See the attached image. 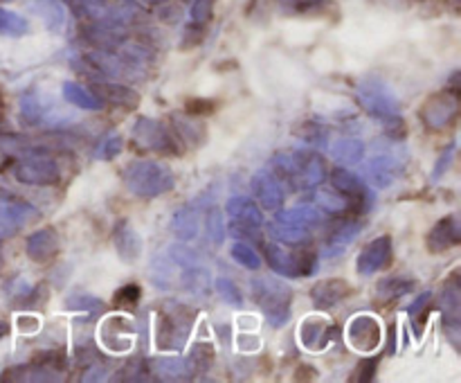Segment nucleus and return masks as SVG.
<instances>
[{"label":"nucleus","mask_w":461,"mask_h":383,"mask_svg":"<svg viewBox=\"0 0 461 383\" xmlns=\"http://www.w3.org/2000/svg\"><path fill=\"white\" fill-rule=\"evenodd\" d=\"M32 288L34 287H32L25 278L9 279L7 296H12V300H21V305H25V300L30 297V293H32Z\"/></svg>","instance_id":"51"},{"label":"nucleus","mask_w":461,"mask_h":383,"mask_svg":"<svg viewBox=\"0 0 461 383\" xmlns=\"http://www.w3.org/2000/svg\"><path fill=\"white\" fill-rule=\"evenodd\" d=\"M178 284L183 291L192 293V296H205L210 291L212 275L205 266H194V269H178Z\"/></svg>","instance_id":"31"},{"label":"nucleus","mask_w":461,"mask_h":383,"mask_svg":"<svg viewBox=\"0 0 461 383\" xmlns=\"http://www.w3.org/2000/svg\"><path fill=\"white\" fill-rule=\"evenodd\" d=\"M365 151V142L360 138H338L336 142L331 144V156L336 158V162L345 167H356L363 162Z\"/></svg>","instance_id":"30"},{"label":"nucleus","mask_w":461,"mask_h":383,"mask_svg":"<svg viewBox=\"0 0 461 383\" xmlns=\"http://www.w3.org/2000/svg\"><path fill=\"white\" fill-rule=\"evenodd\" d=\"M340 329L322 318H306L300 324V341L309 351H322L338 338Z\"/></svg>","instance_id":"18"},{"label":"nucleus","mask_w":461,"mask_h":383,"mask_svg":"<svg viewBox=\"0 0 461 383\" xmlns=\"http://www.w3.org/2000/svg\"><path fill=\"white\" fill-rule=\"evenodd\" d=\"M131 138H133L135 147H140L142 151L176 153V156L183 153V144H180L174 129L162 120H153V117H138L133 129H131Z\"/></svg>","instance_id":"6"},{"label":"nucleus","mask_w":461,"mask_h":383,"mask_svg":"<svg viewBox=\"0 0 461 383\" xmlns=\"http://www.w3.org/2000/svg\"><path fill=\"white\" fill-rule=\"evenodd\" d=\"M214 359H216L214 345H210V342H205V341L194 342L192 350H189V354H187V360H189V365H192L194 374L210 372V368L214 365Z\"/></svg>","instance_id":"37"},{"label":"nucleus","mask_w":461,"mask_h":383,"mask_svg":"<svg viewBox=\"0 0 461 383\" xmlns=\"http://www.w3.org/2000/svg\"><path fill=\"white\" fill-rule=\"evenodd\" d=\"M266 264L275 270L277 275L288 279L297 278H309L318 270V252L306 248L302 243V248L297 246L295 251L286 246H279V243H266L264 246Z\"/></svg>","instance_id":"4"},{"label":"nucleus","mask_w":461,"mask_h":383,"mask_svg":"<svg viewBox=\"0 0 461 383\" xmlns=\"http://www.w3.org/2000/svg\"><path fill=\"white\" fill-rule=\"evenodd\" d=\"M169 260L174 261L176 269H194V266H201L203 260L196 251H192L189 246H185V242L174 243L169 248Z\"/></svg>","instance_id":"45"},{"label":"nucleus","mask_w":461,"mask_h":383,"mask_svg":"<svg viewBox=\"0 0 461 383\" xmlns=\"http://www.w3.org/2000/svg\"><path fill=\"white\" fill-rule=\"evenodd\" d=\"M140 297H142V288H140V284L129 282V284H124V287L117 288L115 296H113V305L120 306V309L133 311V309H138Z\"/></svg>","instance_id":"43"},{"label":"nucleus","mask_w":461,"mask_h":383,"mask_svg":"<svg viewBox=\"0 0 461 383\" xmlns=\"http://www.w3.org/2000/svg\"><path fill=\"white\" fill-rule=\"evenodd\" d=\"M363 228H365V223L358 219H347L345 223L338 225V228L331 233V237L327 239L324 257H329V260H331V257L342 255V252H345L347 248H349L351 243L360 237Z\"/></svg>","instance_id":"26"},{"label":"nucleus","mask_w":461,"mask_h":383,"mask_svg":"<svg viewBox=\"0 0 461 383\" xmlns=\"http://www.w3.org/2000/svg\"><path fill=\"white\" fill-rule=\"evenodd\" d=\"M126 189L138 198H158L176 187V176L160 160H131L122 169Z\"/></svg>","instance_id":"1"},{"label":"nucleus","mask_w":461,"mask_h":383,"mask_svg":"<svg viewBox=\"0 0 461 383\" xmlns=\"http://www.w3.org/2000/svg\"><path fill=\"white\" fill-rule=\"evenodd\" d=\"M14 178L23 185L50 187L61 180V167L52 156H27L14 162Z\"/></svg>","instance_id":"7"},{"label":"nucleus","mask_w":461,"mask_h":383,"mask_svg":"<svg viewBox=\"0 0 461 383\" xmlns=\"http://www.w3.org/2000/svg\"><path fill=\"white\" fill-rule=\"evenodd\" d=\"M457 113H459V93L457 90L448 88L432 95V97L421 106L419 115H421V122L428 126V129L441 131L448 124H453Z\"/></svg>","instance_id":"8"},{"label":"nucleus","mask_w":461,"mask_h":383,"mask_svg":"<svg viewBox=\"0 0 461 383\" xmlns=\"http://www.w3.org/2000/svg\"><path fill=\"white\" fill-rule=\"evenodd\" d=\"M212 12H214V0H189V25L205 30Z\"/></svg>","instance_id":"46"},{"label":"nucleus","mask_w":461,"mask_h":383,"mask_svg":"<svg viewBox=\"0 0 461 383\" xmlns=\"http://www.w3.org/2000/svg\"><path fill=\"white\" fill-rule=\"evenodd\" d=\"M0 264H3V252H0Z\"/></svg>","instance_id":"60"},{"label":"nucleus","mask_w":461,"mask_h":383,"mask_svg":"<svg viewBox=\"0 0 461 383\" xmlns=\"http://www.w3.org/2000/svg\"><path fill=\"white\" fill-rule=\"evenodd\" d=\"M171 129H174L180 144H185V147L196 149L201 147L207 138V129L205 124H203V120L189 115V113H174V115H171Z\"/></svg>","instance_id":"22"},{"label":"nucleus","mask_w":461,"mask_h":383,"mask_svg":"<svg viewBox=\"0 0 461 383\" xmlns=\"http://www.w3.org/2000/svg\"><path fill=\"white\" fill-rule=\"evenodd\" d=\"M216 293L223 297V302H228L230 306H243V293L237 284L232 282L230 278H216L214 282Z\"/></svg>","instance_id":"47"},{"label":"nucleus","mask_w":461,"mask_h":383,"mask_svg":"<svg viewBox=\"0 0 461 383\" xmlns=\"http://www.w3.org/2000/svg\"><path fill=\"white\" fill-rule=\"evenodd\" d=\"M151 368H149V360L142 356H133L131 360H126L124 368L120 369L117 378L120 381H149L151 378Z\"/></svg>","instance_id":"41"},{"label":"nucleus","mask_w":461,"mask_h":383,"mask_svg":"<svg viewBox=\"0 0 461 383\" xmlns=\"http://www.w3.org/2000/svg\"><path fill=\"white\" fill-rule=\"evenodd\" d=\"M61 251V237L54 228H41L32 233L25 242V252L36 264H48Z\"/></svg>","instance_id":"19"},{"label":"nucleus","mask_w":461,"mask_h":383,"mask_svg":"<svg viewBox=\"0 0 461 383\" xmlns=\"http://www.w3.org/2000/svg\"><path fill=\"white\" fill-rule=\"evenodd\" d=\"M401 171H403V160H399L394 153H378L365 165L363 174L374 189H387L396 183Z\"/></svg>","instance_id":"15"},{"label":"nucleus","mask_w":461,"mask_h":383,"mask_svg":"<svg viewBox=\"0 0 461 383\" xmlns=\"http://www.w3.org/2000/svg\"><path fill=\"white\" fill-rule=\"evenodd\" d=\"M279 216H286V219L297 221L302 225H309V228H315V225L324 223V214L320 207L315 205H295L291 210H277Z\"/></svg>","instance_id":"39"},{"label":"nucleus","mask_w":461,"mask_h":383,"mask_svg":"<svg viewBox=\"0 0 461 383\" xmlns=\"http://www.w3.org/2000/svg\"><path fill=\"white\" fill-rule=\"evenodd\" d=\"M205 230H207V237L214 246H223L225 237H228V223H225V216L223 210L216 205L207 207V214H205Z\"/></svg>","instance_id":"38"},{"label":"nucleus","mask_w":461,"mask_h":383,"mask_svg":"<svg viewBox=\"0 0 461 383\" xmlns=\"http://www.w3.org/2000/svg\"><path fill=\"white\" fill-rule=\"evenodd\" d=\"M230 255H232V260L237 261L239 266H243V269H248V270L261 269V257H259V252L252 248V243L237 242L232 246V251H230Z\"/></svg>","instance_id":"42"},{"label":"nucleus","mask_w":461,"mask_h":383,"mask_svg":"<svg viewBox=\"0 0 461 383\" xmlns=\"http://www.w3.org/2000/svg\"><path fill=\"white\" fill-rule=\"evenodd\" d=\"M252 192H255L259 207L268 212L282 210L284 205V185L275 176L273 169H259L252 176Z\"/></svg>","instance_id":"16"},{"label":"nucleus","mask_w":461,"mask_h":383,"mask_svg":"<svg viewBox=\"0 0 461 383\" xmlns=\"http://www.w3.org/2000/svg\"><path fill=\"white\" fill-rule=\"evenodd\" d=\"M225 212L232 216V221H239V223L259 225V228L264 225V214H261V207L248 196L230 198V201L225 203Z\"/></svg>","instance_id":"28"},{"label":"nucleus","mask_w":461,"mask_h":383,"mask_svg":"<svg viewBox=\"0 0 461 383\" xmlns=\"http://www.w3.org/2000/svg\"><path fill=\"white\" fill-rule=\"evenodd\" d=\"M153 377L162 378V381H189L194 378V369L187 359L183 356H158V359L149 360Z\"/></svg>","instance_id":"23"},{"label":"nucleus","mask_w":461,"mask_h":383,"mask_svg":"<svg viewBox=\"0 0 461 383\" xmlns=\"http://www.w3.org/2000/svg\"><path fill=\"white\" fill-rule=\"evenodd\" d=\"M9 198H14V194H12V192H7V189L0 187V203H3V201H9Z\"/></svg>","instance_id":"59"},{"label":"nucleus","mask_w":461,"mask_h":383,"mask_svg":"<svg viewBox=\"0 0 461 383\" xmlns=\"http://www.w3.org/2000/svg\"><path fill=\"white\" fill-rule=\"evenodd\" d=\"M16 327H18V332L25 333V336H32V333L39 332L41 323H39V318H34V315H21V318L16 320Z\"/></svg>","instance_id":"55"},{"label":"nucleus","mask_w":461,"mask_h":383,"mask_svg":"<svg viewBox=\"0 0 461 383\" xmlns=\"http://www.w3.org/2000/svg\"><path fill=\"white\" fill-rule=\"evenodd\" d=\"M198 230H201V216L194 205H185L171 216V233L180 239V242H192L198 237Z\"/></svg>","instance_id":"27"},{"label":"nucleus","mask_w":461,"mask_h":383,"mask_svg":"<svg viewBox=\"0 0 461 383\" xmlns=\"http://www.w3.org/2000/svg\"><path fill=\"white\" fill-rule=\"evenodd\" d=\"M286 7L295 14H311V12H322L329 5V0H284Z\"/></svg>","instance_id":"50"},{"label":"nucleus","mask_w":461,"mask_h":383,"mask_svg":"<svg viewBox=\"0 0 461 383\" xmlns=\"http://www.w3.org/2000/svg\"><path fill=\"white\" fill-rule=\"evenodd\" d=\"M196 311L183 302L169 300L160 306L156 315V350L183 351L192 333Z\"/></svg>","instance_id":"2"},{"label":"nucleus","mask_w":461,"mask_h":383,"mask_svg":"<svg viewBox=\"0 0 461 383\" xmlns=\"http://www.w3.org/2000/svg\"><path fill=\"white\" fill-rule=\"evenodd\" d=\"M122 147H124V138H122V133L111 131V133H106L102 140H99L97 149H95V158H97V160H113V158L120 156Z\"/></svg>","instance_id":"44"},{"label":"nucleus","mask_w":461,"mask_h":383,"mask_svg":"<svg viewBox=\"0 0 461 383\" xmlns=\"http://www.w3.org/2000/svg\"><path fill=\"white\" fill-rule=\"evenodd\" d=\"M237 345H239V350L246 351V354H248V351L259 350V347H261V341H259V338L255 336V333H243V336H239Z\"/></svg>","instance_id":"56"},{"label":"nucleus","mask_w":461,"mask_h":383,"mask_svg":"<svg viewBox=\"0 0 461 383\" xmlns=\"http://www.w3.org/2000/svg\"><path fill=\"white\" fill-rule=\"evenodd\" d=\"M34 9L41 18L45 21V25L52 32H61L66 25V9L59 0H34Z\"/></svg>","instance_id":"35"},{"label":"nucleus","mask_w":461,"mask_h":383,"mask_svg":"<svg viewBox=\"0 0 461 383\" xmlns=\"http://www.w3.org/2000/svg\"><path fill=\"white\" fill-rule=\"evenodd\" d=\"M34 219H39V212L23 198L14 196L9 201H3L0 203V242L12 239L23 225Z\"/></svg>","instance_id":"12"},{"label":"nucleus","mask_w":461,"mask_h":383,"mask_svg":"<svg viewBox=\"0 0 461 383\" xmlns=\"http://www.w3.org/2000/svg\"><path fill=\"white\" fill-rule=\"evenodd\" d=\"M376 368H378V356L374 359H363L354 369V381L358 383H367L376 377Z\"/></svg>","instance_id":"49"},{"label":"nucleus","mask_w":461,"mask_h":383,"mask_svg":"<svg viewBox=\"0 0 461 383\" xmlns=\"http://www.w3.org/2000/svg\"><path fill=\"white\" fill-rule=\"evenodd\" d=\"M66 306L72 311H79V314H86V320H95L97 315L104 314V302L84 291L72 293V296L68 297Z\"/></svg>","instance_id":"36"},{"label":"nucleus","mask_w":461,"mask_h":383,"mask_svg":"<svg viewBox=\"0 0 461 383\" xmlns=\"http://www.w3.org/2000/svg\"><path fill=\"white\" fill-rule=\"evenodd\" d=\"M315 207H320L322 212H329V214H345L347 210H351V201L342 192H338L336 187L329 189L318 185L313 194Z\"/></svg>","instance_id":"32"},{"label":"nucleus","mask_w":461,"mask_h":383,"mask_svg":"<svg viewBox=\"0 0 461 383\" xmlns=\"http://www.w3.org/2000/svg\"><path fill=\"white\" fill-rule=\"evenodd\" d=\"M140 3L149 5V7H165V5H169L171 0H140Z\"/></svg>","instance_id":"57"},{"label":"nucleus","mask_w":461,"mask_h":383,"mask_svg":"<svg viewBox=\"0 0 461 383\" xmlns=\"http://www.w3.org/2000/svg\"><path fill=\"white\" fill-rule=\"evenodd\" d=\"M268 234L273 239L282 243H295V246H302L311 239V228L309 225H302L297 221L286 219V216H279L275 212V219L268 223Z\"/></svg>","instance_id":"25"},{"label":"nucleus","mask_w":461,"mask_h":383,"mask_svg":"<svg viewBox=\"0 0 461 383\" xmlns=\"http://www.w3.org/2000/svg\"><path fill=\"white\" fill-rule=\"evenodd\" d=\"M417 282L412 278H385L376 284V300L378 302H394L399 297L408 296L410 291H414Z\"/></svg>","instance_id":"33"},{"label":"nucleus","mask_w":461,"mask_h":383,"mask_svg":"<svg viewBox=\"0 0 461 383\" xmlns=\"http://www.w3.org/2000/svg\"><path fill=\"white\" fill-rule=\"evenodd\" d=\"M133 333L135 327L126 315H108L99 324V341L111 354H126L133 350Z\"/></svg>","instance_id":"11"},{"label":"nucleus","mask_w":461,"mask_h":383,"mask_svg":"<svg viewBox=\"0 0 461 383\" xmlns=\"http://www.w3.org/2000/svg\"><path fill=\"white\" fill-rule=\"evenodd\" d=\"M356 99L360 106L376 120H387V117L401 115V102L390 88L385 79L381 77H365L356 86Z\"/></svg>","instance_id":"5"},{"label":"nucleus","mask_w":461,"mask_h":383,"mask_svg":"<svg viewBox=\"0 0 461 383\" xmlns=\"http://www.w3.org/2000/svg\"><path fill=\"white\" fill-rule=\"evenodd\" d=\"M351 293H354V288L345 279H322V282H315L311 287V300H313L315 309L327 311L345 302Z\"/></svg>","instance_id":"20"},{"label":"nucleus","mask_w":461,"mask_h":383,"mask_svg":"<svg viewBox=\"0 0 461 383\" xmlns=\"http://www.w3.org/2000/svg\"><path fill=\"white\" fill-rule=\"evenodd\" d=\"M50 99H45V95L41 90L32 88L27 93H23L21 104H18V111H21V120L27 126H41L48 124V113H50Z\"/></svg>","instance_id":"24"},{"label":"nucleus","mask_w":461,"mask_h":383,"mask_svg":"<svg viewBox=\"0 0 461 383\" xmlns=\"http://www.w3.org/2000/svg\"><path fill=\"white\" fill-rule=\"evenodd\" d=\"M430 300H432V291L421 293V296H417V300L410 302V305L405 306V314H408L412 320H417L419 315H421V311H426V306L430 305Z\"/></svg>","instance_id":"54"},{"label":"nucleus","mask_w":461,"mask_h":383,"mask_svg":"<svg viewBox=\"0 0 461 383\" xmlns=\"http://www.w3.org/2000/svg\"><path fill=\"white\" fill-rule=\"evenodd\" d=\"M30 32V23L23 18L21 14L9 12V9L0 7V34L3 36H25Z\"/></svg>","instance_id":"40"},{"label":"nucleus","mask_w":461,"mask_h":383,"mask_svg":"<svg viewBox=\"0 0 461 383\" xmlns=\"http://www.w3.org/2000/svg\"><path fill=\"white\" fill-rule=\"evenodd\" d=\"M216 104L214 99H187V106H185V113L194 117H205L210 113H214Z\"/></svg>","instance_id":"52"},{"label":"nucleus","mask_w":461,"mask_h":383,"mask_svg":"<svg viewBox=\"0 0 461 383\" xmlns=\"http://www.w3.org/2000/svg\"><path fill=\"white\" fill-rule=\"evenodd\" d=\"M84 72L88 75L90 90H93V93L97 95L104 104L111 102V104H115V106L126 108V111H131V108H135L140 104V95L135 93L133 88H129L126 84H122V81L108 79V77L99 75L97 70H93V68H88V66L84 68Z\"/></svg>","instance_id":"9"},{"label":"nucleus","mask_w":461,"mask_h":383,"mask_svg":"<svg viewBox=\"0 0 461 383\" xmlns=\"http://www.w3.org/2000/svg\"><path fill=\"white\" fill-rule=\"evenodd\" d=\"M331 178V185L338 189V192L345 194L351 201V210L354 212H367L372 207V194L365 187L363 180L349 171L347 167H336V169L329 174Z\"/></svg>","instance_id":"13"},{"label":"nucleus","mask_w":461,"mask_h":383,"mask_svg":"<svg viewBox=\"0 0 461 383\" xmlns=\"http://www.w3.org/2000/svg\"><path fill=\"white\" fill-rule=\"evenodd\" d=\"M459 239H461V233H459L457 216L448 214L432 225V230L426 237V246L430 252H444L448 251V248L457 246Z\"/></svg>","instance_id":"21"},{"label":"nucleus","mask_w":461,"mask_h":383,"mask_svg":"<svg viewBox=\"0 0 461 383\" xmlns=\"http://www.w3.org/2000/svg\"><path fill=\"white\" fill-rule=\"evenodd\" d=\"M347 341L360 354H372L383 342V327L374 315L360 314L347 324Z\"/></svg>","instance_id":"10"},{"label":"nucleus","mask_w":461,"mask_h":383,"mask_svg":"<svg viewBox=\"0 0 461 383\" xmlns=\"http://www.w3.org/2000/svg\"><path fill=\"white\" fill-rule=\"evenodd\" d=\"M455 151H457V142H450L448 147L444 149V151L439 153V158H437V162H435V169H432V180H439L441 176L446 174V171H448V167H450V162H453V158H455Z\"/></svg>","instance_id":"48"},{"label":"nucleus","mask_w":461,"mask_h":383,"mask_svg":"<svg viewBox=\"0 0 461 383\" xmlns=\"http://www.w3.org/2000/svg\"><path fill=\"white\" fill-rule=\"evenodd\" d=\"M9 333V323H5L3 318H0V341H3L5 336H7Z\"/></svg>","instance_id":"58"},{"label":"nucleus","mask_w":461,"mask_h":383,"mask_svg":"<svg viewBox=\"0 0 461 383\" xmlns=\"http://www.w3.org/2000/svg\"><path fill=\"white\" fill-rule=\"evenodd\" d=\"M250 296L264 311L270 327L279 329L291 320L293 288L286 282L275 278H255L250 282Z\"/></svg>","instance_id":"3"},{"label":"nucleus","mask_w":461,"mask_h":383,"mask_svg":"<svg viewBox=\"0 0 461 383\" xmlns=\"http://www.w3.org/2000/svg\"><path fill=\"white\" fill-rule=\"evenodd\" d=\"M108 378V368L102 360H95V363L86 365L84 374H81V381H106Z\"/></svg>","instance_id":"53"},{"label":"nucleus","mask_w":461,"mask_h":383,"mask_svg":"<svg viewBox=\"0 0 461 383\" xmlns=\"http://www.w3.org/2000/svg\"><path fill=\"white\" fill-rule=\"evenodd\" d=\"M392 261V237L390 234H381L374 242H369L367 246L360 251L358 260H356V269L363 278H372V275L381 273L383 269H387Z\"/></svg>","instance_id":"14"},{"label":"nucleus","mask_w":461,"mask_h":383,"mask_svg":"<svg viewBox=\"0 0 461 383\" xmlns=\"http://www.w3.org/2000/svg\"><path fill=\"white\" fill-rule=\"evenodd\" d=\"M113 246H115L117 257L129 266L138 264L144 251L142 237H140V233L133 228L129 219H120L115 228H113Z\"/></svg>","instance_id":"17"},{"label":"nucleus","mask_w":461,"mask_h":383,"mask_svg":"<svg viewBox=\"0 0 461 383\" xmlns=\"http://www.w3.org/2000/svg\"><path fill=\"white\" fill-rule=\"evenodd\" d=\"M61 95L68 104L77 108H84V111H102L104 102L86 86L77 84V81H66L61 86Z\"/></svg>","instance_id":"29"},{"label":"nucleus","mask_w":461,"mask_h":383,"mask_svg":"<svg viewBox=\"0 0 461 383\" xmlns=\"http://www.w3.org/2000/svg\"><path fill=\"white\" fill-rule=\"evenodd\" d=\"M149 278H151V284L160 291H169L174 287V261L169 260V255L153 257L151 266H149Z\"/></svg>","instance_id":"34"}]
</instances>
